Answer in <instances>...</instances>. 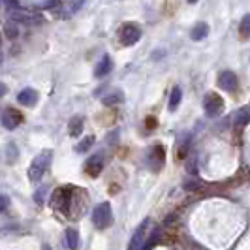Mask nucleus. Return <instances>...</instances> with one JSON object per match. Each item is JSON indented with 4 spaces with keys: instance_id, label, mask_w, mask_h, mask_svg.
Here are the masks:
<instances>
[{
    "instance_id": "obj_25",
    "label": "nucleus",
    "mask_w": 250,
    "mask_h": 250,
    "mask_svg": "<svg viewBox=\"0 0 250 250\" xmlns=\"http://www.w3.org/2000/svg\"><path fill=\"white\" fill-rule=\"evenodd\" d=\"M6 92H8V87H6L4 83H0V98H2V96H4Z\"/></svg>"
},
{
    "instance_id": "obj_9",
    "label": "nucleus",
    "mask_w": 250,
    "mask_h": 250,
    "mask_svg": "<svg viewBox=\"0 0 250 250\" xmlns=\"http://www.w3.org/2000/svg\"><path fill=\"white\" fill-rule=\"evenodd\" d=\"M218 87L226 92H235L239 88V77L233 72H222L218 75Z\"/></svg>"
},
{
    "instance_id": "obj_19",
    "label": "nucleus",
    "mask_w": 250,
    "mask_h": 250,
    "mask_svg": "<svg viewBox=\"0 0 250 250\" xmlns=\"http://www.w3.org/2000/svg\"><path fill=\"white\" fill-rule=\"evenodd\" d=\"M125 100V96H123V92H113L109 96H105L104 98V105H115V104H121V102Z\"/></svg>"
},
{
    "instance_id": "obj_23",
    "label": "nucleus",
    "mask_w": 250,
    "mask_h": 250,
    "mask_svg": "<svg viewBox=\"0 0 250 250\" xmlns=\"http://www.w3.org/2000/svg\"><path fill=\"white\" fill-rule=\"evenodd\" d=\"M8 207H10V198L2 194V196H0V213H4Z\"/></svg>"
},
{
    "instance_id": "obj_10",
    "label": "nucleus",
    "mask_w": 250,
    "mask_h": 250,
    "mask_svg": "<svg viewBox=\"0 0 250 250\" xmlns=\"http://www.w3.org/2000/svg\"><path fill=\"white\" fill-rule=\"evenodd\" d=\"M85 169H87V173L90 177H98L102 173V169H104V156L102 154L90 156L87 164H85Z\"/></svg>"
},
{
    "instance_id": "obj_15",
    "label": "nucleus",
    "mask_w": 250,
    "mask_h": 250,
    "mask_svg": "<svg viewBox=\"0 0 250 250\" xmlns=\"http://www.w3.org/2000/svg\"><path fill=\"white\" fill-rule=\"evenodd\" d=\"M181 98H183V92H181V88L175 87L171 90V96H169V104H167V107H169V111L173 113L177 111V107H179V104H181Z\"/></svg>"
},
{
    "instance_id": "obj_7",
    "label": "nucleus",
    "mask_w": 250,
    "mask_h": 250,
    "mask_svg": "<svg viewBox=\"0 0 250 250\" xmlns=\"http://www.w3.org/2000/svg\"><path fill=\"white\" fill-rule=\"evenodd\" d=\"M149 224H150L149 218L141 220V224L136 228L134 235H132V239H130V247H128V250H141L143 241H145V237H147V228H149Z\"/></svg>"
},
{
    "instance_id": "obj_4",
    "label": "nucleus",
    "mask_w": 250,
    "mask_h": 250,
    "mask_svg": "<svg viewBox=\"0 0 250 250\" xmlns=\"http://www.w3.org/2000/svg\"><path fill=\"white\" fill-rule=\"evenodd\" d=\"M72 194H74V188H57L53 192V207L57 211H62V213L68 214L70 213V205H72Z\"/></svg>"
},
{
    "instance_id": "obj_24",
    "label": "nucleus",
    "mask_w": 250,
    "mask_h": 250,
    "mask_svg": "<svg viewBox=\"0 0 250 250\" xmlns=\"http://www.w3.org/2000/svg\"><path fill=\"white\" fill-rule=\"evenodd\" d=\"M198 188H200V183H198V181H187V183H185V190H188V192H190V190H198Z\"/></svg>"
},
{
    "instance_id": "obj_16",
    "label": "nucleus",
    "mask_w": 250,
    "mask_h": 250,
    "mask_svg": "<svg viewBox=\"0 0 250 250\" xmlns=\"http://www.w3.org/2000/svg\"><path fill=\"white\" fill-rule=\"evenodd\" d=\"M249 125V107L245 105V107H241L237 111V115H235V126H239V128H243V126Z\"/></svg>"
},
{
    "instance_id": "obj_18",
    "label": "nucleus",
    "mask_w": 250,
    "mask_h": 250,
    "mask_svg": "<svg viewBox=\"0 0 250 250\" xmlns=\"http://www.w3.org/2000/svg\"><path fill=\"white\" fill-rule=\"evenodd\" d=\"M92 145H94V136H87V138L81 139V141H79V143L75 145V150L83 154V152H87V150L90 149Z\"/></svg>"
},
{
    "instance_id": "obj_28",
    "label": "nucleus",
    "mask_w": 250,
    "mask_h": 250,
    "mask_svg": "<svg viewBox=\"0 0 250 250\" xmlns=\"http://www.w3.org/2000/svg\"><path fill=\"white\" fill-rule=\"evenodd\" d=\"M0 4H2V0H0Z\"/></svg>"
},
{
    "instance_id": "obj_5",
    "label": "nucleus",
    "mask_w": 250,
    "mask_h": 250,
    "mask_svg": "<svg viewBox=\"0 0 250 250\" xmlns=\"http://www.w3.org/2000/svg\"><path fill=\"white\" fill-rule=\"evenodd\" d=\"M203 109L207 117H218L220 113L224 111V100L222 96H218L216 92H209L203 98Z\"/></svg>"
},
{
    "instance_id": "obj_11",
    "label": "nucleus",
    "mask_w": 250,
    "mask_h": 250,
    "mask_svg": "<svg viewBox=\"0 0 250 250\" xmlns=\"http://www.w3.org/2000/svg\"><path fill=\"white\" fill-rule=\"evenodd\" d=\"M17 102H19L21 105L32 107V105H36V102H38V92L34 88H23V90L17 94Z\"/></svg>"
},
{
    "instance_id": "obj_2",
    "label": "nucleus",
    "mask_w": 250,
    "mask_h": 250,
    "mask_svg": "<svg viewBox=\"0 0 250 250\" xmlns=\"http://www.w3.org/2000/svg\"><path fill=\"white\" fill-rule=\"evenodd\" d=\"M92 224L96 229H107L113 224V211L109 201H102L92 211Z\"/></svg>"
},
{
    "instance_id": "obj_12",
    "label": "nucleus",
    "mask_w": 250,
    "mask_h": 250,
    "mask_svg": "<svg viewBox=\"0 0 250 250\" xmlns=\"http://www.w3.org/2000/svg\"><path fill=\"white\" fill-rule=\"evenodd\" d=\"M113 70V61L109 55H104L100 59V62L96 64V68H94V77H105V75H109V72Z\"/></svg>"
},
{
    "instance_id": "obj_21",
    "label": "nucleus",
    "mask_w": 250,
    "mask_h": 250,
    "mask_svg": "<svg viewBox=\"0 0 250 250\" xmlns=\"http://www.w3.org/2000/svg\"><path fill=\"white\" fill-rule=\"evenodd\" d=\"M6 36L10 38V40H15V38L19 36V30H17V25H15V23H8V25H6Z\"/></svg>"
},
{
    "instance_id": "obj_1",
    "label": "nucleus",
    "mask_w": 250,
    "mask_h": 250,
    "mask_svg": "<svg viewBox=\"0 0 250 250\" xmlns=\"http://www.w3.org/2000/svg\"><path fill=\"white\" fill-rule=\"evenodd\" d=\"M51 162H53V150L45 149V150H42L40 154H36L34 160L28 166V179H30L32 183L42 181V177L49 171Z\"/></svg>"
},
{
    "instance_id": "obj_17",
    "label": "nucleus",
    "mask_w": 250,
    "mask_h": 250,
    "mask_svg": "<svg viewBox=\"0 0 250 250\" xmlns=\"http://www.w3.org/2000/svg\"><path fill=\"white\" fill-rule=\"evenodd\" d=\"M209 32V26L205 23H198V25L192 28V40H203Z\"/></svg>"
},
{
    "instance_id": "obj_14",
    "label": "nucleus",
    "mask_w": 250,
    "mask_h": 250,
    "mask_svg": "<svg viewBox=\"0 0 250 250\" xmlns=\"http://www.w3.org/2000/svg\"><path fill=\"white\" fill-rule=\"evenodd\" d=\"M66 245H68V249L72 250L79 247V233H77V229H74V228L66 229Z\"/></svg>"
},
{
    "instance_id": "obj_8",
    "label": "nucleus",
    "mask_w": 250,
    "mask_h": 250,
    "mask_svg": "<svg viewBox=\"0 0 250 250\" xmlns=\"http://www.w3.org/2000/svg\"><path fill=\"white\" fill-rule=\"evenodd\" d=\"M21 123H23V115H21V111L8 107L6 111L2 113V126H4L6 130H15Z\"/></svg>"
},
{
    "instance_id": "obj_27",
    "label": "nucleus",
    "mask_w": 250,
    "mask_h": 250,
    "mask_svg": "<svg viewBox=\"0 0 250 250\" xmlns=\"http://www.w3.org/2000/svg\"><path fill=\"white\" fill-rule=\"evenodd\" d=\"M0 43H2V40H0Z\"/></svg>"
},
{
    "instance_id": "obj_6",
    "label": "nucleus",
    "mask_w": 250,
    "mask_h": 250,
    "mask_svg": "<svg viewBox=\"0 0 250 250\" xmlns=\"http://www.w3.org/2000/svg\"><path fill=\"white\" fill-rule=\"evenodd\" d=\"M164 154H166V150H164L162 145H154V147L149 150V156H147V166H149L150 171L158 173V171L162 169V167H164Z\"/></svg>"
},
{
    "instance_id": "obj_13",
    "label": "nucleus",
    "mask_w": 250,
    "mask_h": 250,
    "mask_svg": "<svg viewBox=\"0 0 250 250\" xmlns=\"http://www.w3.org/2000/svg\"><path fill=\"white\" fill-rule=\"evenodd\" d=\"M83 126H85V117H81V115L72 117V121H70V125H68L70 136H72V138H77V136L83 132Z\"/></svg>"
},
{
    "instance_id": "obj_3",
    "label": "nucleus",
    "mask_w": 250,
    "mask_h": 250,
    "mask_svg": "<svg viewBox=\"0 0 250 250\" xmlns=\"http://www.w3.org/2000/svg\"><path fill=\"white\" fill-rule=\"evenodd\" d=\"M139 38H141V26L138 23H125L119 30V42L125 47L136 45L139 42Z\"/></svg>"
},
{
    "instance_id": "obj_20",
    "label": "nucleus",
    "mask_w": 250,
    "mask_h": 250,
    "mask_svg": "<svg viewBox=\"0 0 250 250\" xmlns=\"http://www.w3.org/2000/svg\"><path fill=\"white\" fill-rule=\"evenodd\" d=\"M250 34V15H245L241 21V36L247 38Z\"/></svg>"
},
{
    "instance_id": "obj_22",
    "label": "nucleus",
    "mask_w": 250,
    "mask_h": 250,
    "mask_svg": "<svg viewBox=\"0 0 250 250\" xmlns=\"http://www.w3.org/2000/svg\"><path fill=\"white\" fill-rule=\"evenodd\" d=\"M6 150H8V158H6V162L13 164L15 160H17V149H15V145L10 143V145L6 147Z\"/></svg>"
},
{
    "instance_id": "obj_26",
    "label": "nucleus",
    "mask_w": 250,
    "mask_h": 250,
    "mask_svg": "<svg viewBox=\"0 0 250 250\" xmlns=\"http://www.w3.org/2000/svg\"><path fill=\"white\" fill-rule=\"evenodd\" d=\"M42 250H51V247H49V245H43V247H42Z\"/></svg>"
}]
</instances>
